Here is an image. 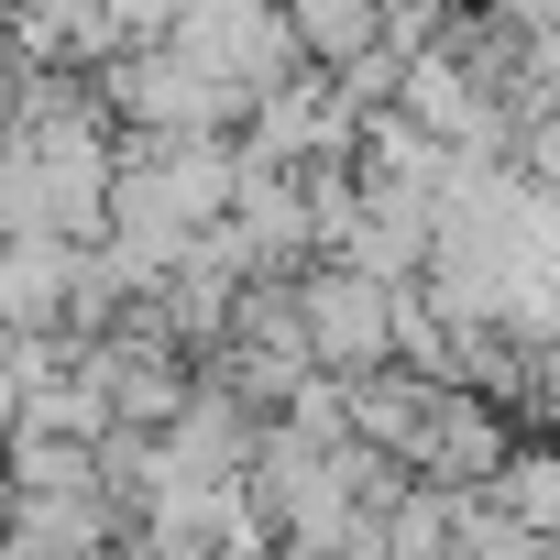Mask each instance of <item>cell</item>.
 Here are the masks:
<instances>
[{
    "label": "cell",
    "instance_id": "obj_1",
    "mask_svg": "<svg viewBox=\"0 0 560 560\" xmlns=\"http://www.w3.org/2000/svg\"><path fill=\"white\" fill-rule=\"evenodd\" d=\"M298 341H308V374H385L396 363V287H374V275L352 264H308L298 275Z\"/></svg>",
    "mask_w": 560,
    "mask_h": 560
},
{
    "label": "cell",
    "instance_id": "obj_2",
    "mask_svg": "<svg viewBox=\"0 0 560 560\" xmlns=\"http://www.w3.org/2000/svg\"><path fill=\"white\" fill-rule=\"evenodd\" d=\"M110 505L100 494H67V505H12L0 516V560H110Z\"/></svg>",
    "mask_w": 560,
    "mask_h": 560
},
{
    "label": "cell",
    "instance_id": "obj_3",
    "mask_svg": "<svg viewBox=\"0 0 560 560\" xmlns=\"http://www.w3.org/2000/svg\"><path fill=\"white\" fill-rule=\"evenodd\" d=\"M275 560H330V549H275Z\"/></svg>",
    "mask_w": 560,
    "mask_h": 560
}]
</instances>
